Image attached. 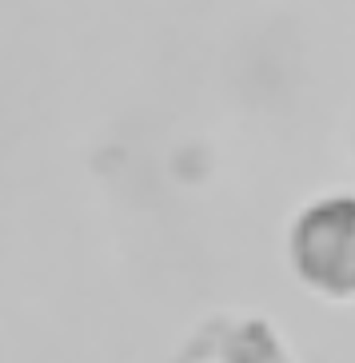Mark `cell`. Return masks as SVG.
I'll list each match as a JSON object with an SVG mask.
<instances>
[{
  "instance_id": "cell-1",
  "label": "cell",
  "mask_w": 355,
  "mask_h": 363,
  "mask_svg": "<svg viewBox=\"0 0 355 363\" xmlns=\"http://www.w3.org/2000/svg\"><path fill=\"white\" fill-rule=\"evenodd\" d=\"M288 264L327 303H355V192H323L288 228Z\"/></svg>"
},
{
  "instance_id": "cell-2",
  "label": "cell",
  "mask_w": 355,
  "mask_h": 363,
  "mask_svg": "<svg viewBox=\"0 0 355 363\" xmlns=\"http://www.w3.org/2000/svg\"><path fill=\"white\" fill-rule=\"evenodd\" d=\"M172 363H295V355L271 320L220 311L196 323Z\"/></svg>"
}]
</instances>
